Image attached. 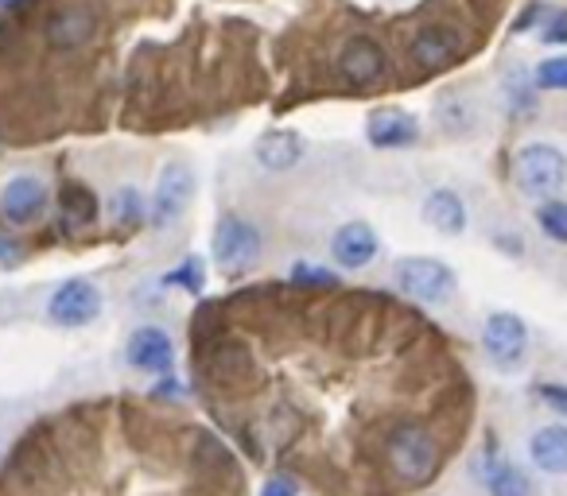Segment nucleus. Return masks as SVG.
Here are the masks:
<instances>
[{
    "mask_svg": "<svg viewBox=\"0 0 567 496\" xmlns=\"http://www.w3.org/2000/svg\"><path fill=\"white\" fill-rule=\"evenodd\" d=\"M462 47H467V43H462V35L455 32V27L432 24L412 40L408 55H412V63H419L424 70H444V66H451L455 58L462 55Z\"/></svg>",
    "mask_w": 567,
    "mask_h": 496,
    "instance_id": "nucleus-8",
    "label": "nucleus"
},
{
    "mask_svg": "<svg viewBox=\"0 0 567 496\" xmlns=\"http://www.w3.org/2000/svg\"><path fill=\"white\" fill-rule=\"evenodd\" d=\"M482 350L498 368H517L528 353V326L510 310H498L482 326Z\"/></svg>",
    "mask_w": 567,
    "mask_h": 496,
    "instance_id": "nucleus-5",
    "label": "nucleus"
},
{
    "mask_svg": "<svg viewBox=\"0 0 567 496\" xmlns=\"http://www.w3.org/2000/svg\"><path fill=\"white\" fill-rule=\"evenodd\" d=\"M385 454L393 462V470L401 473L404 481H424L436 477V465H439V447L428 431H419V427H396L385 442Z\"/></svg>",
    "mask_w": 567,
    "mask_h": 496,
    "instance_id": "nucleus-2",
    "label": "nucleus"
},
{
    "mask_svg": "<svg viewBox=\"0 0 567 496\" xmlns=\"http://www.w3.org/2000/svg\"><path fill=\"white\" fill-rule=\"evenodd\" d=\"M20 261H24V249H20V241L12 233H4V229H0V268H17Z\"/></svg>",
    "mask_w": 567,
    "mask_h": 496,
    "instance_id": "nucleus-24",
    "label": "nucleus"
},
{
    "mask_svg": "<svg viewBox=\"0 0 567 496\" xmlns=\"http://www.w3.org/2000/svg\"><path fill=\"white\" fill-rule=\"evenodd\" d=\"M292 276H304L307 284H330V279H335V276H330L327 268H304V264H299V268L292 272Z\"/></svg>",
    "mask_w": 567,
    "mask_h": 496,
    "instance_id": "nucleus-28",
    "label": "nucleus"
},
{
    "mask_svg": "<svg viewBox=\"0 0 567 496\" xmlns=\"http://www.w3.org/2000/svg\"><path fill=\"white\" fill-rule=\"evenodd\" d=\"M124 353H129V365L140 368V373H172L175 345L160 326H140L137 334L129 338Z\"/></svg>",
    "mask_w": 567,
    "mask_h": 496,
    "instance_id": "nucleus-13",
    "label": "nucleus"
},
{
    "mask_svg": "<svg viewBox=\"0 0 567 496\" xmlns=\"http://www.w3.org/2000/svg\"><path fill=\"white\" fill-rule=\"evenodd\" d=\"M475 473H482V485L490 488V496H533V481L513 462H493V458H486Z\"/></svg>",
    "mask_w": 567,
    "mask_h": 496,
    "instance_id": "nucleus-18",
    "label": "nucleus"
},
{
    "mask_svg": "<svg viewBox=\"0 0 567 496\" xmlns=\"http://www.w3.org/2000/svg\"><path fill=\"white\" fill-rule=\"evenodd\" d=\"M517 183L525 195H556L567 183V159L552 144H525L517 152Z\"/></svg>",
    "mask_w": 567,
    "mask_h": 496,
    "instance_id": "nucleus-3",
    "label": "nucleus"
},
{
    "mask_svg": "<svg viewBox=\"0 0 567 496\" xmlns=\"http://www.w3.org/2000/svg\"><path fill=\"white\" fill-rule=\"evenodd\" d=\"M528 458L541 465L544 473H567V427H541L528 439Z\"/></svg>",
    "mask_w": 567,
    "mask_h": 496,
    "instance_id": "nucleus-17",
    "label": "nucleus"
},
{
    "mask_svg": "<svg viewBox=\"0 0 567 496\" xmlns=\"http://www.w3.org/2000/svg\"><path fill=\"white\" fill-rule=\"evenodd\" d=\"M536 86H541V90H567V55L544 58V63L536 66Z\"/></svg>",
    "mask_w": 567,
    "mask_h": 496,
    "instance_id": "nucleus-21",
    "label": "nucleus"
},
{
    "mask_svg": "<svg viewBox=\"0 0 567 496\" xmlns=\"http://www.w3.org/2000/svg\"><path fill=\"white\" fill-rule=\"evenodd\" d=\"M261 496H292V485L288 481H280V477H272L269 485L261 488Z\"/></svg>",
    "mask_w": 567,
    "mask_h": 496,
    "instance_id": "nucleus-29",
    "label": "nucleus"
},
{
    "mask_svg": "<svg viewBox=\"0 0 567 496\" xmlns=\"http://www.w3.org/2000/svg\"><path fill=\"white\" fill-rule=\"evenodd\" d=\"M541 399H548V404L556 407V411H567V388H559V384H544Z\"/></svg>",
    "mask_w": 567,
    "mask_h": 496,
    "instance_id": "nucleus-27",
    "label": "nucleus"
},
{
    "mask_svg": "<svg viewBox=\"0 0 567 496\" xmlns=\"http://www.w3.org/2000/svg\"><path fill=\"white\" fill-rule=\"evenodd\" d=\"M98 315H101V291L90 279H66L47 302V318L55 326H66V330L90 326Z\"/></svg>",
    "mask_w": 567,
    "mask_h": 496,
    "instance_id": "nucleus-6",
    "label": "nucleus"
},
{
    "mask_svg": "<svg viewBox=\"0 0 567 496\" xmlns=\"http://www.w3.org/2000/svg\"><path fill=\"white\" fill-rule=\"evenodd\" d=\"M544 12H548V9H544L541 0H533V4H528V9L521 12L517 20H513V32H528V24H536V20H541Z\"/></svg>",
    "mask_w": 567,
    "mask_h": 496,
    "instance_id": "nucleus-26",
    "label": "nucleus"
},
{
    "mask_svg": "<svg viewBox=\"0 0 567 496\" xmlns=\"http://www.w3.org/2000/svg\"><path fill=\"white\" fill-rule=\"evenodd\" d=\"M164 284H179V287H187V291L198 295V291H203V264H198V261H187L183 268L167 272Z\"/></svg>",
    "mask_w": 567,
    "mask_h": 496,
    "instance_id": "nucleus-22",
    "label": "nucleus"
},
{
    "mask_svg": "<svg viewBox=\"0 0 567 496\" xmlns=\"http://www.w3.org/2000/svg\"><path fill=\"white\" fill-rule=\"evenodd\" d=\"M299 155H304V140L288 129H272L257 140V163L264 172H288L299 163Z\"/></svg>",
    "mask_w": 567,
    "mask_h": 496,
    "instance_id": "nucleus-15",
    "label": "nucleus"
},
{
    "mask_svg": "<svg viewBox=\"0 0 567 496\" xmlns=\"http://www.w3.org/2000/svg\"><path fill=\"white\" fill-rule=\"evenodd\" d=\"M378 249H381L378 233H373L366 221H346V225L330 236V256H335V264H342V268L350 272L378 261Z\"/></svg>",
    "mask_w": 567,
    "mask_h": 496,
    "instance_id": "nucleus-9",
    "label": "nucleus"
},
{
    "mask_svg": "<svg viewBox=\"0 0 567 496\" xmlns=\"http://www.w3.org/2000/svg\"><path fill=\"white\" fill-rule=\"evenodd\" d=\"M113 213H117L121 221H137V218H140V195H137V190L124 187L121 195L113 198Z\"/></svg>",
    "mask_w": 567,
    "mask_h": 496,
    "instance_id": "nucleus-23",
    "label": "nucleus"
},
{
    "mask_svg": "<svg viewBox=\"0 0 567 496\" xmlns=\"http://www.w3.org/2000/svg\"><path fill=\"white\" fill-rule=\"evenodd\" d=\"M393 279L416 302H444L455 291V272L432 256H404L393 268Z\"/></svg>",
    "mask_w": 567,
    "mask_h": 496,
    "instance_id": "nucleus-4",
    "label": "nucleus"
},
{
    "mask_svg": "<svg viewBox=\"0 0 567 496\" xmlns=\"http://www.w3.org/2000/svg\"><path fill=\"white\" fill-rule=\"evenodd\" d=\"M215 264L226 276H241L261 261V229L253 221L238 218V213H226L215 225Z\"/></svg>",
    "mask_w": 567,
    "mask_h": 496,
    "instance_id": "nucleus-1",
    "label": "nucleus"
},
{
    "mask_svg": "<svg viewBox=\"0 0 567 496\" xmlns=\"http://www.w3.org/2000/svg\"><path fill=\"white\" fill-rule=\"evenodd\" d=\"M9 4H17V0H0V9H9Z\"/></svg>",
    "mask_w": 567,
    "mask_h": 496,
    "instance_id": "nucleus-30",
    "label": "nucleus"
},
{
    "mask_svg": "<svg viewBox=\"0 0 567 496\" xmlns=\"http://www.w3.org/2000/svg\"><path fill=\"white\" fill-rule=\"evenodd\" d=\"M366 136L373 147H408L419 140V121L404 109H378L366 121Z\"/></svg>",
    "mask_w": 567,
    "mask_h": 496,
    "instance_id": "nucleus-14",
    "label": "nucleus"
},
{
    "mask_svg": "<svg viewBox=\"0 0 567 496\" xmlns=\"http://www.w3.org/2000/svg\"><path fill=\"white\" fill-rule=\"evenodd\" d=\"M63 210H66V218H70V221L86 225V221L98 218V198H94L86 187H70V190L63 195Z\"/></svg>",
    "mask_w": 567,
    "mask_h": 496,
    "instance_id": "nucleus-19",
    "label": "nucleus"
},
{
    "mask_svg": "<svg viewBox=\"0 0 567 496\" xmlns=\"http://www.w3.org/2000/svg\"><path fill=\"white\" fill-rule=\"evenodd\" d=\"M94 32H98V16H94V9H86V4H66V9H58L55 16L47 20V43L55 51L86 47V43L94 40Z\"/></svg>",
    "mask_w": 567,
    "mask_h": 496,
    "instance_id": "nucleus-11",
    "label": "nucleus"
},
{
    "mask_svg": "<svg viewBox=\"0 0 567 496\" xmlns=\"http://www.w3.org/2000/svg\"><path fill=\"white\" fill-rule=\"evenodd\" d=\"M47 206V187H43L35 175H12L4 187H0V213L17 225L24 221H35Z\"/></svg>",
    "mask_w": 567,
    "mask_h": 496,
    "instance_id": "nucleus-12",
    "label": "nucleus"
},
{
    "mask_svg": "<svg viewBox=\"0 0 567 496\" xmlns=\"http://www.w3.org/2000/svg\"><path fill=\"white\" fill-rule=\"evenodd\" d=\"M544 43H567V12H552L548 27H544L541 35Z\"/></svg>",
    "mask_w": 567,
    "mask_h": 496,
    "instance_id": "nucleus-25",
    "label": "nucleus"
},
{
    "mask_svg": "<svg viewBox=\"0 0 567 496\" xmlns=\"http://www.w3.org/2000/svg\"><path fill=\"white\" fill-rule=\"evenodd\" d=\"M195 198V172L187 163H167L156 179V195H152V225H172Z\"/></svg>",
    "mask_w": 567,
    "mask_h": 496,
    "instance_id": "nucleus-7",
    "label": "nucleus"
},
{
    "mask_svg": "<svg viewBox=\"0 0 567 496\" xmlns=\"http://www.w3.org/2000/svg\"><path fill=\"white\" fill-rule=\"evenodd\" d=\"M424 221H428L436 233L444 236H459L467 229V206L455 190H432L424 198Z\"/></svg>",
    "mask_w": 567,
    "mask_h": 496,
    "instance_id": "nucleus-16",
    "label": "nucleus"
},
{
    "mask_svg": "<svg viewBox=\"0 0 567 496\" xmlns=\"http://www.w3.org/2000/svg\"><path fill=\"white\" fill-rule=\"evenodd\" d=\"M338 74H342L346 86L353 90H366L385 74V51L373 40H350L338 55Z\"/></svg>",
    "mask_w": 567,
    "mask_h": 496,
    "instance_id": "nucleus-10",
    "label": "nucleus"
},
{
    "mask_svg": "<svg viewBox=\"0 0 567 496\" xmlns=\"http://www.w3.org/2000/svg\"><path fill=\"white\" fill-rule=\"evenodd\" d=\"M536 221H541V229L552 236V241L567 244V202H548L536 210Z\"/></svg>",
    "mask_w": 567,
    "mask_h": 496,
    "instance_id": "nucleus-20",
    "label": "nucleus"
}]
</instances>
